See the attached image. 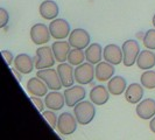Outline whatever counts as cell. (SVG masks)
I'll list each match as a JSON object with an SVG mask.
<instances>
[{
    "instance_id": "cell-22",
    "label": "cell",
    "mask_w": 155,
    "mask_h": 140,
    "mask_svg": "<svg viewBox=\"0 0 155 140\" xmlns=\"http://www.w3.org/2000/svg\"><path fill=\"white\" fill-rule=\"evenodd\" d=\"M137 65L140 70H149L155 67V53L150 52V49L140 52L137 58Z\"/></svg>"
},
{
    "instance_id": "cell-26",
    "label": "cell",
    "mask_w": 155,
    "mask_h": 140,
    "mask_svg": "<svg viewBox=\"0 0 155 140\" xmlns=\"http://www.w3.org/2000/svg\"><path fill=\"white\" fill-rule=\"evenodd\" d=\"M85 60V52H83V49H77V48H72L70 50L68 55V62L71 65H79L82 64L83 61Z\"/></svg>"
},
{
    "instance_id": "cell-27",
    "label": "cell",
    "mask_w": 155,
    "mask_h": 140,
    "mask_svg": "<svg viewBox=\"0 0 155 140\" xmlns=\"http://www.w3.org/2000/svg\"><path fill=\"white\" fill-rule=\"evenodd\" d=\"M142 42L147 49L155 50V29H148L143 35Z\"/></svg>"
},
{
    "instance_id": "cell-23",
    "label": "cell",
    "mask_w": 155,
    "mask_h": 140,
    "mask_svg": "<svg viewBox=\"0 0 155 140\" xmlns=\"http://www.w3.org/2000/svg\"><path fill=\"white\" fill-rule=\"evenodd\" d=\"M104 49L101 48L99 43H91L90 46L85 49V60L87 62L94 64H98L101 62V56H103Z\"/></svg>"
},
{
    "instance_id": "cell-33",
    "label": "cell",
    "mask_w": 155,
    "mask_h": 140,
    "mask_svg": "<svg viewBox=\"0 0 155 140\" xmlns=\"http://www.w3.org/2000/svg\"><path fill=\"white\" fill-rule=\"evenodd\" d=\"M12 71H13V74L15 75V77L18 78V81H19V82H21V76L19 75V71L16 72V69H15V68H14V69H12Z\"/></svg>"
},
{
    "instance_id": "cell-24",
    "label": "cell",
    "mask_w": 155,
    "mask_h": 140,
    "mask_svg": "<svg viewBox=\"0 0 155 140\" xmlns=\"http://www.w3.org/2000/svg\"><path fill=\"white\" fill-rule=\"evenodd\" d=\"M107 89L111 95L113 96H120L124 93L127 89V83L126 79L121 76H114L107 83Z\"/></svg>"
},
{
    "instance_id": "cell-34",
    "label": "cell",
    "mask_w": 155,
    "mask_h": 140,
    "mask_svg": "<svg viewBox=\"0 0 155 140\" xmlns=\"http://www.w3.org/2000/svg\"><path fill=\"white\" fill-rule=\"evenodd\" d=\"M153 26H154V28H155V14H154V16H153Z\"/></svg>"
},
{
    "instance_id": "cell-20",
    "label": "cell",
    "mask_w": 155,
    "mask_h": 140,
    "mask_svg": "<svg viewBox=\"0 0 155 140\" xmlns=\"http://www.w3.org/2000/svg\"><path fill=\"white\" fill-rule=\"evenodd\" d=\"M143 97V85L141 83H132L125 91V99L130 104H138Z\"/></svg>"
},
{
    "instance_id": "cell-32",
    "label": "cell",
    "mask_w": 155,
    "mask_h": 140,
    "mask_svg": "<svg viewBox=\"0 0 155 140\" xmlns=\"http://www.w3.org/2000/svg\"><path fill=\"white\" fill-rule=\"evenodd\" d=\"M149 128H150V131L155 134V116L150 119V123H149Z\"/></svg>"
},
{
    "instance_id": "cell-28",
    "label": "cell",
    "mask_w": 155,
    "mask_h": 140,
    "mask_svg": "<svg viewBox=\"0 0 155 140\" xmlns=\"http://www.w3.org/2000/svg\"><path fill=\"white\" fill-rule=\"evenodd\" d=\"M42 116L43 118L48 122V124L50 125V127L55 130L57 127V120H58V116H56L54 110H47V111H43L42 112Z\"/></svg>"
},
{
    "instance_id": "cell-15",
    "label": "cell",
    "mask_w": 155,
    "mask_h": 140,
    "mask_svg": "<svg viewBox=\"0 0 155 140\" xmlns=\"http://www.w3.org/2000/svg\"><path fill=\"white\" fill-rule=\"evenodd\" d=\"M51 49H53L56 62L62 63L68 61V55L71 50V45L69 43V41L67 42L64 40H57L51 45Z\"/></svg>"
},
{
    "instance_id": "cell-14",
    "label": "cell",
    "mask_w": 155,
    "mask_h": 140,
    "mask_svg": "<svg viewBox=\"0 0 155 140\" xmlns=\"http://www.w3.org/2000/svg\"><path fill=\"white\" fill-rule=\"evenodd\" d=\"M14 68L20 74L27 75L31 74L35 68V61L27 54H19L14 58Z\"/></svg>"
},
{
    "instance_id": "cell-1",
    "label": "cell",
    "mask_w": 155,
    "mask_h": 140,
    "mask_svg": "<svg viewBox=\"0 0 155 140\" xmlns=\"http://www.w3.org/2000/svg\"><path fill=\"white\" fill-rule=\"evenodd\" d=\"M74 115L77 119L78 124L87 125L94 119L96 108L91 101L79 102L76 106H74Z\"/></svg>"
},
{
    "instance_id": "cell-21",
    "label": "cell",
    "mask_w": 155,
    "mask_h": 140,
    "mask_svg": "<svg viewBox=\"0 0 155 140\" xmlns=\"http://www.w3.org/2000/svg\"><path fill=\"white\" fill-rule=\"evenodd\" d=\"M110 99V91L104 85H97L90 91V101L94 105H104Z\"/></svg>"
},
{
    "instance_id": "cell-7",
    "label": "cell",
    "mask_w": 155,
    "mask_h": 140,
    "mask_svg": "<svg viewBox=\"0 0 155 140\" xmlns=\"http://www.w3.org/2000/svg\"><path fill=\"white\" fill-rule=\"evenodd\" d=\"M49 31L51 36L55 40H64L65 38H69L70 33V25L64 19H54L49 23Z\"/></svg>"
},
{
    "instance_id": "cell-5",
    "label": "cell",
    "mask_w": 155,
    "mask_h": 140,
    "mask_svg": "<svg viewBox=\"0 0 155 140\" xmlns=\"http://www.w3.org/2000/svg\"><path fill=\"white\" fill-rule=\"evenodd\" d=\"M96 77V68H93V64L90 62H83L76 67L75 69V79L78 84L86 85L90 84Z\"/></svg>"
},
{
    "instance_id": "cell-30",
    "label": "cell",
    "mask_w": 155,
    "mask_h": 140,
    "mask_svg": "<svg viewBox=\"0 0 155 140\" xmlns=\"http://www.w3.org/2000/svg\"><path fill=\"white\" fill-rule=\"evenodd\" d=\"M31 101L33 102V104L36 106V109L39 110L40 112H43L45 106H46V104H45V99L42 101V99H41V97H38V96H31Z\"/></svg>"
},
{
    "instance_id": "cell-8",
    "label": "cell",
    "mask_w": 155,
    "mask_h": 140,
    "mask_svg": "<svg viewBox=\"0 0 155 140\" xmlns=\"http://www.w3.org/2000/svg\"><path fill=\"white\" fill-rule=\"evenodd\" d=\"M69 43L72 48H77V49H86L90 46L91 38L90 34L83 29V28H76L70 33L69 35Z\"/></svg>"
},
{
    "instance_id": "cell-13",
    "label": "cell",
    "mask_w": 155,
    "mask_h": 140,
    "mask_svg": "<svg viewBox=\"0 0 155 140\" xmlns=\"http://www.w3.org/2000/svg\"><path fill=\"white\" fill-rule=\"evenodd\" d=\"M46 108L54 111H60L65 104L64 93L60 92L58 90H51V92H48L45 98Z\"/></svg>"
},
{
    "instance_id": "cell-16",
    "label": "cell",
    "mask_w": 155,
    "mask_h": 140,
    "mask_svg": "<svg viewBox=\"0 0 155 140\" xmlns=\"http://www.w3.org/2000/svg\"><path fill=\"white\" fill-rule=\"evenodd\" d=\"M57 72L60 75L61 82L64 88H69V86L74 85V82L76 81L75 79V70L72 69V65L70 63H60L57 67Z\"/></svg>"
},
{
    "instance_id": "cell-9",
    "label": "cell",
    "mask_w": 155,
    "mask_h": 140,
    "mask_svg": "<svg viewBox=\"0 0 155 140\" xmlns=\"http://www.w3.org/2000/svg\"><path fill=\"white\" fill-rule=\"evenodd\" d=\"M86 91L83 86L71 85L64 90V97H65V105L69 108L76 106L79 102L84 101Z\"/></svg>"
},
{
    "instance_id": "cell-3",
    "label": "cell",
    "mask_w": 155,
    "mask_h": 140,
    "mask_svg": "<svg viewBox=\"0 0 155 140\" xmlns=\"http://www.w3.org/2000/svg\"><path fill=\"white\" fill-rule=\"evenodd\" d=\"M123 54H124V63L125 67H132L137 63V58L140 54V45L135 40H127L123 43Z\"/></svg>"
},
{
    "instance_id": "cell-19",
    "label": "cell",
    "mask_w": 155,
    "mask_h": 140,
    "mask_svg": "<svg viewBox=\"0 0 155 140\" xmlns=\"http://www.w3.org/2000/svg\"><path fill=\"white\" fill-rule=\"evenodd\" d=\"M114 72H116L114 65L109 62H106V61L99 62L96 65V78L99 82L110 81L111 78L113 77Z\"/></svg>"
},
{
    "instance_id": "cell-31",
    "label": "cell",
    "mask_w": 155,
    "mask_h": 140,
    "mask_svg": "<svg viewBox=\"0 0 155 140\" xmlns=\"http://www.w3.org/2000/svg\"><path fill=\"white\" fill-rule=\"evenodd\" d=\"M1 55H2V57H4L6 64L11 65L12 63H14V58L15 57H13V54L9 50H1Z\"/></svg>"
},
{
    "instance_id": "cell-12",
    "label": "cell",
    "mask_w": 155,
    "mask_h": 140,
    "mask_svg": "<svg viewBox=\"0 0 155 140\" xmlns=\"http://www.w3.org/2000/svg\"><path fill=\"white\" fill-rule=\"evenodd\" d=\"M135 112L139 118L143 120L152 119L155 116V99L153 98H146L143 101L138 103Z\"/></svg>"
},
{
    "instance_id": "cell-18",
    "label": "cell",
    "mask_w": 155,
    "mask_h": 140,
    "mask_svg": "<svg viewBox=\"0 0 155 140\" xmlns=\"http://www.w3.org/2000/svg\"><path fill=\"white\" fill-rule=\"evenodd\" d=\"M39 12L43 19L51 21L57 18L60 13V8H58V5L53 0H45L40 5Z\"/></svg>"
},
{
    "instance_id": "cell-10",
    "label": "cell",
    "mask_w": 155,
    "mask_h": 140,
    "mask_svg": "<svg viewBox=\"0 0 155 140\" xmlns=\"http://www.w3.org/2000/svg\"><path fill=\"white\" fill-rule=\"evenodd\" d=\"M50 31L45 23H36L31 28V39L35 45H45L50 40Z\"/></svg>"
},
{
    "instance_id": "cell-2",
    "label": "cell",
    "mask_w": 155,
    "mask_h": 140,
    "mask_svg": "<svg viewBox=\"0 0 155 140\" xmlns=\"http://www.w3.org/2000/svg\"><path fill=\"white\" fill-rule=\"evenodd\" d=\"M34 61H35V68H36V70L53 68V65L55 64L56 60H55L51 47H40L39 49L36 50V56H35Z\"/></svg>"
},
{
    "instance_id": "cell-4",
    "label": "cell",
    "mask_w": 155,
    "mask_h": 140,
    "mask_svg": "<svg viewBox=\"0 0 155 140\" xmlns=\"http://www.w3.org/2000/svg\"><path fill=\"white\" fill-rule=\"evenodd\" d=\"M77 119L75 115L69 112H63L58 116L57 120V131L62 135H70L77 130Z\"/></svg>"
},
{
    "instance_id": "cell-11",
    "label": "cell",
    "mask_w": 155,
    "mask_h": 140,
    "mask_svg": "<svg viewBox=\"0 0 155 140\" xmlns=\"http://www.w3.org/2000/svg\"><path fill=\"white\" fill-rule=\"evenodd\" d=\"M103 57H104V61L111 63L113 65H118L123 63V60H124L123 48H120L118 45H114V43L107 45L104 48Z\"/></svg>"
},
{
    "instance_id": "cell-17",
    "label": "cell",
    "mask_w": 155,
    "mask_h": 140,
    "mask_svg": "<svg viewBox=\"0 0 155 140\" xmlns=\"http://www.w3.org/2000/svg\"><path fill=\"white\" fill-rule=\"evenodd\" d=\"M49 88L46 83L40 77H31L27 82V91L31 93V96H38V97H46L48 93Z\"/></svg>"
},
{
    "instance_id": "cell-25",
    "label": "cell",
    "mask_w": 155,
    "mask_h": 140,
    "mask_svg": "<svg viewBox=\"0 0 155 140\" xmlns=\"http://www.w3.org/2000/svg\"><path fill=\"white\" fill-rule=\"evenodd\" d=\"M140 83L145 89L153 90L155 89V71L154 70H145L140 76Z\"/></svg>"
},
{
    "instance_id": "cell-6",
    "label": "cell",
    "mask_w": 155,
    "mask_h": 140,
    "mask_svg": "<svg viewBox=\"0 0 155 140\" xmlns=\"http://www.w3.org/2000/svg\"><path fill=\"white\" fill-rule=\"evenodd\" d=\"M36 76L40 77L46 83L49 90H61L62 89V82L60 75L57 72V69L55 70L53 68H46V69H40L36 72Z\"/></svg>"
},
{
    "instance_id": "cell-29",
    "label": "cell",
    "mask_w": 155,
    "mask_h": 140,
    "mask_svg": "<svg viewBox=\"0 0 155 140\" xmlns=\"http://www.w3.org/2000/svg\"><path fill=\"white\" fill-rule=\"evenodd\" d=\"M9 21V14L4 7L0 8V28H4Z\"/></svg>"
}]
</instances>
